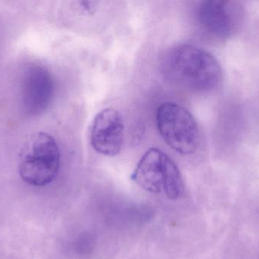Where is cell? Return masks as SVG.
Here are the masks:
<instances>
[{"label": "cell", "mask_w": 259, "mask_h": 259, "mask_svg": "<svg viewBox=\"0 0 259 259\" xmlns=\"http://www.w3.org/2000/svg\"><path fill=\"white\" fill-rule=\"evenodd\" d=\"M124 131V120L118 110L106 108L100 111L93 123L91 135L93 149L105 156H116L122 149Z\"/></svg>", "instance_id": "obj_6"}, {"label": "cell", "mask_w": 259, "mask_h": 259, "mask_svg": "<svg viewBox=\"0 0 259 259\" xmlns=\"http://www.w3.org/2000/svg\"><path fill=\"white\" fill-rule=\"evenodd\" d=\"M162 190L170 199H178L184 192L182 176L179 168L171 158L168 161L166 169Z\"/></svg>", "instance_id": "obj_8"}, {"label": "cell", "mask_w": 259, "mask_h": 259, "mask_svg": "<svg viewBox=\"0 0 259 259\" xmlns=\"http://www.w3.org/2000/svg\"><path fill=\"white\" fill-rule=\"evenodd\" d=\"M170 158L159 149L152 147L140 158L131 179L143 190L152 193L162 190L166 169Z\"/></svg>", "instance_id": "obj_7"}, {"label": "cell", "mask_w": 259, "mask_h": 259, "mask_svg": "<svg viewBox=\"0 0 259 259\" xmlns=\"http://www.w3.org/2000/svg\"><path fill=\"white\" fill-rule=\"evenodd\" d=\"M60 163V149L56 140L47 132H36L23 147L18 171L26 183L45 187L57 176Z\"/></svg>", "instance_id": "obj_2"}, {"label": "cell", "mask_w": 259, "mask_h": 259, "mask_svg": "<svg viewBox=\"0 0 259 259\" xmlns=\"http://www.w3.org/2000/svg\"><path fill=\"white\" fill-rule=\"evenodd\" d=\"M160 135L172 149L183 155L197 151L200 144V132L191 113L175 103H164L155 114Z\"/></svg>", "instance_id": "obj_3"}, {"label": "cell", "mask_w": 259, "mask_h": 259, "mask_svg": "<svg viewBox=\"0 0 259 259\" xmlns=\"http://www.w3.org/2000/svg\"><path fill=\"white\" fill-rule=\"evenodd\" d=\"M161 67L167 79L196 92L214 91L223 79L219 60L207 50L190 44L169 49Z\"/></svg>", "instance_id": "obj_1"}, {"label": "cell", "mask_w": 259, "mask_h": 259, "mask_svg": "<svg viewBox=\"0 0 259 259\" xmlns=\"http://www.w3.org/2000/svg\"><path fill=\"white\" fill-rule=\"evenodd\" d=\"M54 91L50 71L41 65H30L24 73L21 85L23 110L30 117L40 115L51 103Z\"/></svg>", "instance_id": "obj_5"}, {"label": "cell", "mask_w": 259, "mask_h": 259, "mask_svg": "<svg viewBox=\"0 0 259 259\" xmlns=\"http://www.w3.org/2000/svg\"><path fill=\"white\" fill-rule=\"evenodd\" d=\"M196 18L202 30L219 40L234 36L241 27L244 9L232 0H205L196 9Z\"/></svg>", "instance_id": "obj_4"}]
</instances>
